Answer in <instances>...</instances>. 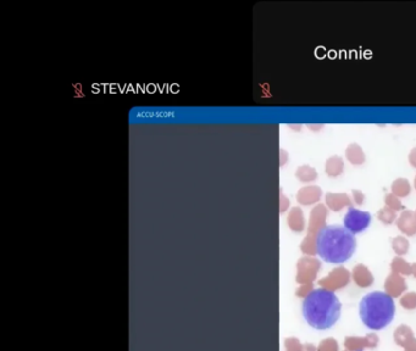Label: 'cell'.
<instances>
[{
    "instance_id": "cell-1",
    "label": "cell",
    "mask_w": 416,
    "mask_h": 351,
    "mask_svg": "<svg viewBox=\"0 0 416 351\" xmlns=\"http://www.w3.org/2000/svg\"><path fill=\"white\" fill-rule=\"evenodd\" d=\"M341 305L337 295L325 288H317L305 295L302 314L305 322L317 331L332 328L341 317Z\"/></svg>"
},
{
    "instance_id": "cell-2",
    "label": "cell",
    "mask_w": 416,
    "mask_h": 351,
    "mask_svg": "<svg viewBox=\"0 0 416 351\" xmlns=\"http://www.w3.org/2000/svg\"><path fill=\"white\" fill-rule=\"evenodd\" d=\"M357 249L354 234L344 226H324L315 238L316 254L328 263H344Z\"/></svg>"
},
{
    "instance_id": "cell-3",
    "label": "cell",
    "mask_w": 416,
    "mask_h": 351,
    "mask_svg": "<svg viewBox=\"0 0 416 351\" xmlns=\"http://www.w3.org/2000/svg\"><path fill=\"white\" fill-rule=\"evenodd\" d=\"M396 315V304L388 293L371 292L359 304L362 324L371 331H381L391 324Z\"/></svg>"
},
{
    "instance_id": "cell-4",
    "label": "cell",
    "mask_w": 416,
    "mask_h": 351,
    "mask_svg": "<svg viewBox=\"0 0 416 351\" xmlns=\"http://www.w3.org/2000/svg\"><path fill=\"white\" fill-rule=\"evenodd\" d=\"M371 223V215L367 211L358 210L350 206L348 212L343 218V225L352 234H359L367 229Z\"/></svg>"
},
{
    "instance_id": "cell-5",
    "label": "cell",
    "mask_w": 416,
    "mask_h": 351,
    "mask_svg": "<svg viewBox=\"0 0 416 351\" xmlns=\"http://www.w3.org/2000/svg\"><path fill=\"white\" fill-rule=\"evenodd\" d=\"M347 158L354 165H360L365 161L364 153H362V148L358 144H352L349 148L347 149Z\"/></svg>"
},
{
    "instance_id": "cell-6",
    "label": "cell",
    "mask_w": 416,
    "mask_h": 351,
    "mask_svg": "<svg viewBox=\"0 0 416 351\" xmlns=\"http://www.w3.org/2000/svg\"><path fill=\"white\" fill-rule=\"evenodd\" d=\"M343 170V161L342 158L338 156H333L329 158L326 163V172L328 173L331 177H336L340 175Z\"/></svg>"
},
{
    "instance_id": "cell-7",
    "label": "cell",
    "mask_w": 416,
    "mask_h": 351,
    "mask_svg": "<svg viewBox=\"0 0 416 351\" xmlns=\"http://www.w3.org/2000/svg\"><path fill=\"white\" fill-rule=\"evenodd\" d=\"M392 191H393L394 195L398 196H406L410 193V186L406 179H397L392 184Z\"/></svg>"
},
{
    "instance_id": "cell-8",
    "label": "cell",
    "mask_w": 416,
    "mask_h": 351,
    "mask_svg": "<svg viewBox=\"0 0 416 351\" xmlns=\"http://www.w3.org/2000/svg\"><path fill=\"white\" fill-rule=\"evenodd\" d=\"M297 177L303 182L314 181L316 178V172L314 168L309 167V166H303L297 171Z\"/></svg>"
},
{
    "instance_id": "cell-9",
    "label": "cell",
    "mask_w": 416,
    "mask_h": 351,
    "mask_svg": "<svg viewBox=\"0 0 416 351\" xmlns=\"http://www.w3.org/2000/svg\"><path fill=\"white\" fill-rule=\"evenodd\" d=\"M320 195H321V189L317 188V187H305V188H302L299 191V193H298V200L302 201L304 200V198H307V196H314L315 199H319Z\"/></svg>"
},
{
    "instance_id": "cell-10",
    "label": "cell",
    "mask_w": 416,
    "mask_h": 351,
    "mask_svg": "<svg viewBox=\"0 0 416 351\" xmlns=\"http://www.w3.org/2000/svg\"><path fill=\"white\" fill-rule=\"evenodd\" d=\"M386 200H387V203H388V204H392L391 206H393V208H396V209H400L401 208L400 201L398 200V198H397V196L394 195V194H388V196H387V198H386Z\"/></svg>"
},
{
    "instance_id": "cell-11",
    "label": "cell",
    "mask_w": 416,
    "mask_h": 351,
    "mask_svg": "<svg viewBox=\"0 0 416 351\" xmlns=\"http://www.w3.org/2000/svg\"><path fill=\"white\" fill-rule=\"evenodd\" d=\"M409 161H410V163L414 166V167H416V148L413 149V150L410 151V155H409Z\"/></svg>"
},
{
    "instance_id": "cell-12",
    "label": "cell",
    "mask_w": 416,
    "mask_h": 351,
    "mask_svg": "<svg viewBox=\"0 0 416 351\" xmlns=\"http://www.w3.org/2000/svg\"><path fill=\"white\" fill-rule=\"evenodd\" d=\"M414 184H415V189H416V177H415V179H414Z\"/></svg>"
}]
</instances>
